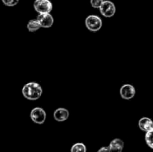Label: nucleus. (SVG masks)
Segmentation results:
<instances>
[{
  "label": "nucleus",
  "mask_w": 153,
  "mask_h": 152,
  "mask_svg": "<svg viewBox=\"0 0 153 152\" xmlns=\"http://www.w3.org/2000/svg\"><path fill=\"white\" fill-rule=\"evenodd\" d=\"M22 92L23 96L28 100L35 101L41 97L43 89L41 86L37 82H29L24 85Z\"/></svg>",
  "instance_id": "1"
},
{
  "label": "nucleus",
  "mask_w": 153,
  "mask_h": 152,
  "mask_svg": "<svg viewBox=\"0 0 153 152\" xmlns=\"http://www.w3.org/2000/svg\"><path fill=\"white\" fill-rule=\"evenodd\" d=\"M85 25L90 31H97L102 26V21L101 18L97 15H89L85 19Z\"/></svg>",
  "instance_id": "2"
},
{
  "label": "nucleus",
  "mask_w": 153,
  "mask_h": 152,
  "mask_svg": "<svg viewBox=\"0 0 153 152\" xmlns=\"http://www.w3.org/2000/svg\"><path fill=\"white\" fill-rule=\"evenodd\" d=\"M34 8L39 13H50L53 5L49 0H35L34 1Z\"/></svg>",
  "instance_id": "3"
},
{
  "label": "nucleus",
  "mask_w": 153,
  "mask_h": 152,
  "mask_svg": "<svg viewBox=\"0 0 153 152\" xmlns=\"http://www.w3.org/2000/svg\"><path fill=\"white\" fill-rule=\"evenodd\" d=\"M100 10L101 14L103 16L107 18H110L115 14L116 12V7L114 2L109 0L103 1L102 4L100 7Z\"/></svg>",
  "instance_id": "4"
},
{
  "label": "nucleus",
  "mask_w": 153,
  "mask_h": 152,
  "mask_svg": "<svg viewBox=\"0 0 153 152\" xmlns=\"http://www.w3.org/2000/svg\"><path fill=\"white\" fill-rule=\"evenodd\" d=\"M31 120L36 124L38 125H42L44 123L46 119V113L45 110L41 107H35V108L32 109L31 111Z\"/></svg>",
  "instance_id": "5"
},
{
  "label": "nucleus",
  "mask_w": 153,
  "mask_h": 152,
  "mask_svg": "<svg viewBox=\"0 0 153 152\" xmlns=\"http://www.w3.org/2000/svg\"><path fill=\"white\" fill-rule=\"evenodd\" d=\"M37 20L38 21L40 27L45 28H50L54 23V18L50 13H40L37 16Z\"/></svg>",
  "instance_id": "6"
},
{
  "label": "nucleus",
  "mask_w": 153,
  "mask_h": 152,
  "mask_svg": "<svg viewBox=\"0 0 153 152\" xmlns=\"http://www.w3.org/2000/svg\"><path fill=\"white\" fill-rule=\"evenodd\" d=\"M120 93L123 99L130 100L135 95V88L131 84H124L121 86Z\"/></svg>",
  "instance_id": "7"
},
{
  "label": "nucleus",
  "mask_w": 153,
  "mask_h": 152,
  "mask_svg": "<svg viewBox=\"0 0 153 152\" xmlns=\"http://www.w3.org/2000/svg\"><path fill=\"white\" fill-rule=\"evenodd\" d=\"M108 147L110 152H122L124 148V142L121 139L117 138L112 140Z\"/></svg>",
  "instance_id": "8"
},
{
  "label": "nucleus",
  "mask_w": 153,
  "mask_h": 152,
  "mask_svg": "<svg viewBox=\"0 0 153 152\" xmlns=\"http://www.w3.org/2000/svg\"><path fill=\"white\" fill-rule=\"evenodd\" d=\"M138 126L140 130L145 131V132L153 131V124L152 120L149 118H141L138 122Z\"/></svg>",
  "instance_id": "9"
},
{
  "label": "nucleus",
  "mask_w": 153,
  "mask_h": 152,
  "mask_svg": "<svg viewBox=\"0 0 153 152\" xmlns=\"http://www.w3.org/2000/svg\"><path fill=\"white\" fill-rule=\"evenodd\" d=\"M70 113L66 108H58L54 112V119L58 122H64L69 118Z\"/></svg>",
  "instance_id": "10"
},
{
  "label": "nucleus",
  "mask_w": 153,
  "mask_h": 152,
  "mask_svg": "<svg viewBox=\"0 0 153 152\" xmlns=\"http://www.w3.org/2000/svg\"><path fill=\"white\" fill-rule=\"evenodd\" d=\"M41 28L37 19H31L27 24V28L30 32H35Z\"/></svg>",
  "instance_id": "11"
},
{
  "label": "nucleus",
  "mask_w": 153,
  "mask_h": 152,
  "mask_svg": "<svg viewBox=\"0 0 153 152\" xmlns=\"http://www.w3.org/2000/svg\"><path fill=\"white\" fill-rule=\"evenodd\" d=\"M87 148L84 143L78 142L73 145L71 148V152H86Z\"/></svg>",
  "instance_id": "12"
},
{
  "label": "nucleus",
  "mask_w": 153,
  "mask_h": 152,
  "mask_svg": "<svg viewBox=\"0 0 153 152\" xmlns=\"http://www.w3.org/2000/svg\"><path fill=\"white\" fill-rule=\"evenodd\" d=\"M145 141L147 145L150 148H153V142H152V131L150 132H146L145 135Z\"/></svg>",
  "instance_id": "13"
},
{
  "label": "nucleus",
  "mask_w": 153,
  "mask_h": 152,
  "mask_svg": "<svg viewBox=\"0 0 153 152\" xmlns=\"http://www.w3.org/2000/svg\"><path fill=\"white\" fill-rule=\"evenodd\" d=\"M3 4L7 7H13L19 2V0H1Z\"/></svg>",
  "instance_id": "14"
},
{
  "label": "nucleus",
  "mask_w": 153,
  "mask_h": 152,
  "mask_svg": "<svg viewBox=\"0 0 153 152\" xmlns=\"http://www.w3.org/2000/svg\"><path fill=\"white\" fill-rule=\"evenodd\" d=\"M104 0H91V4L94 8H100Z\"/></svg>",
  "instance_id": "15"
},
{
  "label": "nucleus",
  "mask_w": 153,
  "mask_h": 152,
  "mask_svg": "<svg viewBox=\"0 0 153 152\" xmlns=\"http://www.w3.org/2000/svg\"><path fill=\"white\" fill-rule=\"evenodd\" d=\"M97 152H110L108 147H102L100 148Z\"/></svg>",
  "instance_id": "16"
}]
</instances>
